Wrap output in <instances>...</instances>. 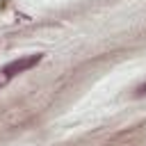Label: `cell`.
Instances as JSON below:
<instances>
[{
    "instance_id": "obj_2",
    "label": "cell",
    "mask_w": 146,
    "mask_h": 146,
    "mask_svg": "<svg viewBox=\"0 0 146 146\" xmlns=\"http://www.w3.org/2000/svg\"><path fill=\"white\" fill-rule=\"evenodd\" d=\"M144 94H146V84H141V87L137 89V96H144Z\"/></svg>"
},
{
    "instance_id": "obj_1",
    "label": "cell",
    "mask_w": 146,
    "mask_h": 146,
    "mask_svg": "<svg viewBox=\"0 0 146 146\" xmlns=\"http://www.w3.org/2000/svg\"><path fill=\"white\" fill-rule=\"evenodd\" d=\"M41 59H43V55H30V57H23V59H14V62H9L5 68H0V87H5V84H7L11 78H16L18 73H23V71L36 66Z\"/></svg>"
}]
</instances>
